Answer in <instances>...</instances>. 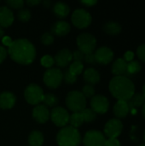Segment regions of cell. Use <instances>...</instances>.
<instances>
[{
    "instance_id": "36",
    "label": "cell",
    "mask_w": 145,
    "mask_h": 146,
    "mask_svg": "<svg viewBox=\"0 0 145 146\" xmlns=\"http://www.w3.org/2000/svg\"><path fill=\"white\" fill-rule=\"evenodd\" d=\"M63 80H64V81H65L67 84L72 85V84H74V83L77 81V76H75V75H73V74H71V73L69 72V70L68 69V70H66L65 73L63 74Z\"/></svg>"
},
{
    "instance_id": "13",
    "label": "cell",
    "mask_w": 145,
    "mask_h": 146,
    "mask_svg": "<svg viewBox=\"0 0 145 146\" xmlns=\"http://www.w3.org/2000/svg\"><path fill=\"white\" fill-rule=\"evenodd\" d=\"M94 56L97 63L106 65L113 61L114 52L110 48L107 46H102L94 52Z\"/></svg>"
},
{
    "instance_id": "9",
    "label": "cell",
    "mask_w": 145,
    "mask_h": 146,
    "mask_svg": "<svg viewBox=\"0 0 145 146\" xmlns=\"http://www.w3.org/2000/svg\"><path fill=\"white\" fill-rule=\"evenodd\" d=\"M69 114L67 110L62 107L56 106L50 112V118L52 122L59 127H64L69 123Z\"/></svg>"
},
{
    "instance_id": "15",
    "label": "cell",
    "mask_w": 145,
    "mask_h": 146,
    "mask_svg": "<svg viewBox=\"0 0 145 146\" xmlns=\"http://www.w3.org/2000/svg\"><path fill=\"white\" fill-rule=\"evenodd\" d=\"M32 118L40 124H44L50 119V110L44 104H38L32 110Z\"/></svg>"
},
{
    "instance_id": "35",
    "label": "cell",
    "mask_w": 145,
    "mask_h": 146,
    "mask_svg": "<svg viewBox=\"0 0 145 146\" xmlns=\"http://www.w3.org/2000/svg\"><path fill=\"white\" fill-rule=\"evenodd\" d=\"M6 4L8 5L7 7L11 9H22L23 5H24V1L22 0H8L6 1Z\"/></svg>"
},
{
    "instance_id": "33",
    "label": "cell",
    "mask_w": 145,
    "mask_h": 146,
    "mask_svg": "<svg viewBox=\"0 0 145 146\" xmlns=\"http://www.w3.org/2000/svg\"><path fill=\"white\" fill-rule=\"evenodd\" d=\"M81 93L84 95V97L85 98H91L93 96H95V89H94L93 86L86 84L82 87Z\"/></svg>"
},
{
    "instance_id": "1",
    "label": "cell",
    "mask_w": 145,
    "mask_h": 146,
    "mask_svg": "<svg viewBox=\"0 0 145 146\" xmlns=\"http://www.w3.org/2000/svg\"><path fill=\"white\" fill-rule=\"evenodd\" d=\"M8 54L14 62L21 65H29L36 57V49L30 40L18 38L8 48Z\"/></svg>"
},
{
    "instance_id": "25",
    "label": "cell",
    "mask_w": 145,
    "mask_h": 146,
    "mask_svg": "<svg viewBox=\"0 0 145 146\" xmlns=\"http://www.w3.org/2000/svg\"><path fill=\"white\" fill-rule=\"evenodd\" d=\"M145 98L143 94L141 93H135L130 100L127 101V104L129 105L130 110L131 109H135V108H138L141 107L144 104Z\"/></svg>"
},
{
    "instance_id": "5",
    "label": "cell",
    "mask_w": 145,
    "mask_h": 146,
    "mask_svg": "<svg viewBox=\"0 0 145 146\" xmlns=\"http://www.w3.org/2000/svg\"><path fill=\"white\" fill-rule=\"evenodd\" d=\"M44 96V94L42 88L34 83L28 85L24 91V98L26 101L31 105L37 106L40 104V103L43 102Z\"/></svg>"
},
{
    "instance_id": "52",
    "label": "cell",
    "mask_w": 145,
    "mask_h": 146,
    "mask_svg": "<svg viewBox=\"0 0 145 146\" xmlns=\"http://www.w3.org/2000/svg\"><path fill=\"white\" fill-rule=\"evenodd\" d=\"M27 146H30V145H27Z\"/></svg>"
},
{
    "instance_id": "31",
    "label": "cell",
    "mask_w": 145,
    "mask_h": 146,
    "mask_svg": "<svg viewBox=\"0 0 145 146\" xmlns=\"http://www.w3.org/2000/svg\"><path fill=\"white\" fill-rule=\"evenodd\" d=\"M31 12L28 9L26 8H22L21 9H19V11L17 12V17L19 19V21H22V22H26L31 19Z\"/></svg>"
},
{
    "instance_id": "4",
    "label": "cell",
    "mask_w": 145,
    "mask_h": 146,
    "mask_svg": "<svg viewBox=\"0 0 145 146\" xmlns=\"http://www.w3.org/2000/svg\"><path fill=\"white\" fill-rule=\"evenodd\" d=\"M66 105L73 113L81 112L86 108V98L79 91H72L67 94Z\"/></svg>"
},
{
    "instance_id": "23",
    "label": "cell",
    "mask_w": 145,
    "mask_h": 146,
    "mask_svg": "<svg viewBox=\"0 0 145 146\" xmlns=\"http://www.w3.org/2000/svg\"><path fill=\"white\" fill-rule=\"evenodd\" d=\"M28 144L30 146H42L44 144V135L41 132L34 130L28 136Z\"/></svg>"
},
{
    "instance_id": "22",
    "label": "cell",
    "mask_w": 145,
    "mask_h": 146,
    "mask_svg": "<svg viewBox=\"0 0 145 146\" xmlns=\"http://www.w3.org/2000/svg\"><path fill=\"white\" fill-rule=\"evenodd\" d=\"M53 12L58 18H65L70 12V7L68 4L63 2H57L53 5Z\"/></svg>"
},
{
    "instance_id": "40",
    "label": "cell",
    "mask_w": 145,
    "mask_h": 146,
    "mask_svg": "<svg viewBox=\"0 0 145 146\" xmlns=\"http://www.w3.org/2000/svg\"><path fill=\"white\" fill-rule=\"evenodd\" d=\"M104 146H121V142L117 139H108Z\"/></svg>"
},
{
    "instance_id": "7",
    "label": "cell",
    "mask_w": 145,
    "mask_h": 146,
    "mask_svg": "<svg viewBox=\"0 0 145 146\" xmlns=\"http://www.w3.org/2000/svg\"><path fill=\"white\" fill-rule=\"evenodd\" d=\"M63 80V74L60 68H48L43 76V80L45 86L50 89H56L60 86Z\"/></svg>"
},
{
    "instance_id": "48",
    "label": "cell",
    "mask_w": 145,
    "mask_h": 146,
    "mask_svg": "<svg viewBox=\"0 0 145 146\" xmlns=\"http://www.w3.org/2000/svg\"><path fill=\"white\" fill-rule=\"evenodd\" d=\"M142 113H143V115H144V117L145 118V103H144V104L143 105V110H142Z\"/></svg>"
},
{
    "instance_id": "32",
    "label": "cell",
    "mask_w": 145,
    "mask_h": 146,
    "mask_svg": "<svg viewBox=\"0 0 145 146\" xmlns=\"http://www.w3.org/2000/svg\"><path fill=\"white\" fill-rule=\"evenodd\" d=\"M40 63L43 67L48 68H51L52 66L55 64V61H54V57H52L50 55H44L41 60H40Z\"/></svg>"
},
{
    "instance_id": "24",
    "label": "cell",
    "mask_w": 145,
    "mask_h": 146,
    "mask_svg": "<svg viewBox=\"0 0 145 146\" xmlns=\"http://www.w3.org/2000/svg\"><path fill=\"white\" fill-rule=\"evenodd\" d=\"M103 31L109 35H117L121 32V25L115 21H108L103 25Z\"/></svg>"
},
{
    "instance_id": "21",
    "label": "cell",
    "mask_w": 145,
    "mask_h": 146,
    "mask_svg": "<svg viewBox=\"0 0 145 146\" xmlns=\"http://www.w3.org/2000/svg\"><path fill=\"white\" fill-rule=\"evenodd\" d=\"M85 81L87 85L94 86L100 81V74L97 70L93 68H88L84 71L83 74Z\"/></svg>"
},
{
    "instance_id": "46",
    "label": "cell",
    "mask_w": 145,
    "mask_h": 146,
    "mask_svg": "<svg viewBox=\"0 0 145 146\" xmlns=\"http://www.w3.org/2000/svg\"><path fill=\"white\" fill-rule=\"evenodd\" d=\"M42 3H43V5L45 7V8H48V7H50V5H51V1H49V0H45V1H43V2H41Z\"/></svg>"
},
{
    "instance_id": "37",
    "label": "cell",
    "mask_w": 145,
    "mask_h": 146,
    "mask_svg": "<svg viewBox=\"0 0 145 146\" xmlns=\"http://www.w3.org/2000/svg\"><path fill=\"white\" fill-rule=\"evenodd\" d=\"M137 55L138 58L145 62V44H141L137 49Z\"/></svg>"
},
{
    "instance_id": "18",
    "label": "cell",
    "mask_w": 145,
    "mask_h": 146,
    "mask_svg": "<svg viewBox=\"0 0 145 146\" xmlns=\"http://www.w3.org/2000/svg\"><path fill=\"white\" fill-rule=\"evenodd\" d=\"M71 30V26L65 21H56L51 26V33L56 36H65Z\"/></svg>"
},
{
    "instance_id": "11",
    "label": "cell",
    "mask_w": 145,
    "mask_h": 146,
    "mask_svg": "<svg viewBox=\"0 0 145 146\" xmlns=\"http://www.w3.org/2000/svg\"><path fill=\"white\" fill-rule=\"evenodd\" d=\"M123 130V124L121 120L114 118L109 120L104 126V136L109 139H117Z\"/></svg>"
},
{
    "instance_id": "3",
    "label": "cell",
    "mask_w": 145,
    "mask_h": 146,
    "mask_svg": "<svg viewBox=\"0 0 145 146\" xmlns=\"http://www.w3.org/2000/svg\"><path fill=\"white\" fill-rule=\"evenodd\" d=\"M56 139L59 146H79L82 138L77 128L66 126L59 130Z\"/></svg>"
},
{
    "instance_id": "8",
    "label": "cell",
    "mask_w": 145,
    "mask_h": 146,
    "mask_svg": "<svg viewBox=\"0 0 145 146\" xmlns=\"http://www.w3.org/2000/svg\"><path fill=\"white\" fill-rule=\"evenodd\" d=\"M71 21L76 27L79 29H83V28L88 27L91 25L92 17L91 14L85 9H75L73 13L72 14Z\"/></svg>"
},
{
    "instance_id": "29",
    "label": "cell",
    "mask_w": 145,
    "mask_h": 146,
    "mask_svg": "<svg viewBox=\"0 0 145 146\" xmlns=\"http://www.w3.org/2000/svg\"><path fill=\"white\" fill-rule=\"evenodd\" d=\"M68 70L73 75L78 76L80 74H82V72L84 70V64L81 62H75V61H73V62H71Z\"/></svg>"
},
{
    "instance_id": "49",
    "label": "cell",
    "mask_w": 145,
    "mask_h": 146,
    "mask_svg": "<svg viewBox=\"0 0 145 146\" xmlns=\"http://www.w3.org/2000/svg\"><path fill=\"white\" fill-rule=\"evenodd\" d=\"M142 94L144 95V97L145 98V84L144 85V86H143V93Z\"/></svg>"
},
{
    "instance_id": "6",
    "label": "cell",
    "mask_w": 145,
    "mask_h": 146,
    "mask_svg": "<svg viewBox=\"0 0 145 146\" xmlns=\"http://www.w3.org/2000/svg\"><path fill=\"white\" fill-rule=\"evenodd\" d=\"M76 43L79 47V50L85 55L90 54L93 53L97 46V38L89 33H83L77 37Z\"/></svg>"
},
{
    "instance_id": "26",
    "label": "cell",
    "mask_w": 145,
    "mask_h": 146,
    "mask_svg": "<svg viewBox=\"0 0 145 146\" xmlns=\"http://www.w3.org/2000/svg\"><path fill=\"white\" fill-rule=\"evenodd\" d=\"M142 68V66L138 61L132 60L129 62H127V75L126 77L129 78L132 74H136L138 72H140Z\"/></svg>"
},
{
    "instance_id": "39",
    "label": "cell",
    "mask_w": 145,
    "mask_h": 146,
    "mask_svg": "<svg viewBox=\"0 0 145 146\" xmlns=\"http://www.w3.org/2000/svg\"><path fill=\"white\" fill-rule=\"evenodd\" d=\"M84 61H85L86 63H89V64H95V63H97L96 59H95L94 53L85 54V57H84Z\"/></svg>"
},
{
    "instance_id": "43",
    "label": "cell",
    "mask_w": 145,
    "mask_h": 146,
    "mask_svg": "<svg viewBox=\"0 0 145 146\" xmlns=\"http://www.w3.org/2000/svg\"><path fill=\"white\" fill-rule=\"evenodd\" d=\"M133 58H134V53L132 52V51H130V50H128V51H126L125 54H124V60L127 62H131V61H132L133 60Z\"/></svg>"
},
{
    "instance_id": "38",
    "label": "cell",
    "mask_w": 145,
    "mask_h": 146,
    "mask_svg": "<svg viewBox=\"0 0 145 146\" xmlns=\"http://www.w3.org/2000/svg\"><path fill=\"white\" fill-rule=\"evenodd\" d=\"M84 57H85V54L82 53L80 50H75L73 53V60L75 62H83L84 61Z\"/></svg>"
},
{
    "instance_id": "28",
    "label": "cell",
    "mask_w": 145,
    "mask_h": 146,
    "mask_svg": "<svg viewBox=\"0 0 145 146\" xmlns=\"http://www.w3.org/2000/svg\"><path fill=\"white\" fill-rule=\"evenodd\" d=\"M42 103H44V105H45L47 108L48 107L55 108L58 104V98L56 95L52 93H48L44 96V99Z\"/></svg>"
},
{
    "instance_id": "44",
    "label": "cell",
    "mask_w": 145,
    "mask_h": 146,
    "mask_svg": "<svg viewBox=\"0 0 145 146\" xmlns=\"http://www.w3.org/2000/svg\"><path fill=\"white\" fill-rule=\"evenodd\" d=\"M80 3L86 7H92L97 3V0H85V1H81Z\"/></svg>"
},
{
    "instance_id": "16",
    "label": "cell",
    "mask_w": 145,
    "mask_h": 146,
    "mask_svg": "<svg viewBox=\"0 0 145 146\" xmlns=\"http://www.w3.org/2000/svg\"><path fill=\"white\" fill-rule=\"evenodd\" d=\"M14 22L13 11L7 6L0 7V27H9Z\"/></svg>"
},
{
    "instance_id": "41",
    "label": "cell",
    "mask_w": 145,
    "mask_h": 146,
    "mask_svg": "<svg viewBox=\"0 0 145 146\" xmlns=\"http://www.w3.org/2000/svg\"><path fill=\"white\" fill-rule=\"evenodd\" d=\"M8 56V50L5 47L0 45V64L6 59Z\"/></svg>"
},
{
    "instance_id": "10",
    "label": "cell",
    "mask_w": 145,
    "mask_h": 146,
    "mask_svg": "<svg viewBox=\"0 0 145 146\" xmlns=\"http://www.w3.org/2000/svg\"><path fill=\"white\" fill-rule=\"evenodd\" d=\"M106 138L104 134L97 130H90L85 133L83 138L85 146H104Z\"/></svg>"
},
{
    "instance_id": "27",
    "label": "cell",
    "mask_w": 145,
    "mask_h": 146,
    "mask_svg": "<svg viewBox=\"0 0 145 146\" xmlns=\"http://www.w3.org/2000/svg\"><path fill=\"white\" fill-rule=\"evenodd\" d=\"M85 121H84L83 116H82V115H81L80 112L73 113L69 116V123H70V126L73 127H74V128L79 127Z\"/></svg>"
},
{
    "instance_id": "45",
    "label": "cell",
    "mask_w": 145,
    "mask_h": 146,
    "mask_svg": "<svg viewBox=\"0 0 145 146\" xmlns=\"http://www.w3.org/2000/svg\"><path fill=\"white\" fill-rule=\"evenodd\" d=\"M26 4H27L28 6L33 7V6H36V5L41 3V1H39V0H28V1H26Z\"/></svg>"
},
{
    "instance_id": "30",
    "label": "cell",
    "mask_w": 145,
    "mask_h": 146,
    "mask_svg": "<svg viewBox=\"0 0 145 146\" xmlns=\"http://www.w3.org/2000/svg\"><path fill=\"white\" fill-rule=\"evenodd\" d=\"M80 113H81V115L83 116L84 121H85V122H92L97 118V114L91 109L85 108Z\"/></svg>"
},
{
    "instance_id": "20",
    "label": "cell",
    "mask_w": 145,
    "mask_h": 146,
    "mask_svg": "<svg viewBox=\"0 0 145 146\" xmlns=\"http://www.w3.org/2000/svg\"><path fill=\"white\" fill-rule=\"evenodd\" d=\"M112 73L115 76H125L127 75V62L123 58L116 59L112 64Z\"/></svg>"
},
{
    "instance_id": "47",
    "label": "cell",
    "mask_w": 145,
    "mask_h": 146,
    "mask_svg": "<svg viewBox=\"0 0 145 146\" xmlns=\"http://www.w3.org/2000/svg\"><path fill=\"white\" fill-rule=\"evenodd\" d=\"M3 36H4V31L2 27H0V39H2Z\"/></svg>"
},
{
    "instance_id": "17",
    "label": "cell",
    "mask_w": 145,
    "mask_h": 146,
    "mask_svg": "<svg viewBox=\"0 0 145 146\" xmlns=\"http://www.w3.org/2000/svg\"><path fill=\"white\" fill-rule=\"evenodd\" d=\"M16 102V97L10 92H3L0 93V109L10 110L12 109Z\"/></svg>"
},
{
    "instance_id": "51",
    "label": "cell",
    "mask_w": 145,
    "mask_h": 146,
    "mask_svg": "<svg viewBox=\"0 0 145 146\" xmlns=\"http://www.w3.org/2000/svg\"><path fill=\"white\" fill-rule=\"evenodd\" d=\"M138 146H145V145H138Z\"/></svg>"
},
{
    "instance_id": "14",
    "label": "cell",
    "mask_w": 145,
    "mask_h": 146,
    "mask_svg": "<svg viewBox=\"0 0 145 146\" xmlns=\"http://www.w3.org/2000/svg\"><path fill=\"white\" fill-rule=\"evenodd\" d=\"M54 61L59 68H66L73 61V53L68 49H62L56 53Z\"/></svg>"
},
{
    "instance_id": "42",
    "label": "cell",
    "mask_w": 145,
    "mask_h": 146,
    "mask_svg": "<svg viewBox=\"0 0 145 146\" xmlns=\"http://www.w3.org/2000/svg\"><path fill=\"white\" fill-rule=\"evenodd\" d=\"M1 40H2L3 44V45H5V46H7L8 48L12 44V43H13V41H14V40H12V38H11L10 37H9V36H5V35L3 37V38H2Z\"/></svg>"
},
{
    "instance_id": "34",
    "label": "cell",
    "mask_w": 145,
    "mask_h": 146,
    "mask_svg": "<svg viewBox=\"0 0 145 146\" xmlns=\"http://www.w3.org/2000/svg\"><path fill=\"white\" fill-rule=\"evenodd\" d=\"M40 41L44 45H50L54 42V35L51 33L46 32L41 35Z\"/></svg>"
},
{
    "instance_id": "19",
    "label": "cell",
    "mask_w": 145,
    "mask_h": 146,
    "mask_svg": "<svg viewBox=\"0 0 145 146\" xmlns=\"http://www.w3.org/2000/svg\"><path fill=\"white\" fill-rule=\"evenodd\" d=\"M129 111H130V108L126 101L118 100L113 108V112L115 115L116 116V118L119 120L127 116V115L129 114Z\"/></svg>"
},
{
    "instance_id": "12",
    "label": "cell",
    "mask_w": 145,
    "mask_h": 146,
    "mask_svg": "<svg viewBox=\"0 0 145 146\" xmlns=\"http://www.w3.org/2000/svg\"><path fill=\"white\" fill-rule=\"evenodd\" d=\"M109 108V99L101 94L93 96L91 98V109L96 114H105Z\"/></svg>"
},
{
    "instance_id": "2",
    "label": "cell",
    "mask_w": 145,
    "mask_h": 146,
    "mask_svg": "<svg viewBox=\"0 0 145 146\" xmlns=\"http://www.w3.org/2000/svg\"><path fill=\"white\" fill-rule=\"evenodd\" d=\"M109 92L118 100L128 101L135 94V86L130 78L115 76L109 85Z\"/></svg>"
},
{
    "instance_id": "50",
    "label": "cell",
    "mask_w": 145,
    "mask_h": 146,
    "mask_svg": "<svg viewBox=\"0 0 145 146\" xmlns=\"http://www.w3.org/2000/svg\"><path fill=\"white\" fill-rule=\"evenodd\" d=\"M144 141H145V131H144Z\"/></svg>"
}]
</instances>
